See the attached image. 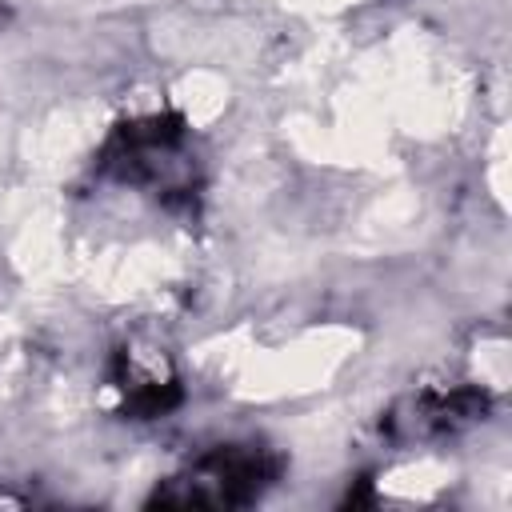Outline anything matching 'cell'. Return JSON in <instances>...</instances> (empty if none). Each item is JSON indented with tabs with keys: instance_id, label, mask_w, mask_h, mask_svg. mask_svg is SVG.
<instances>
[{
	"instance_id": "1",
	"label": "cell",
	"mask_w": 512,
	"mask_h": 512,
	"mask_svg": "<svg viewBox=\"0 0 512 512\" xmlns=\"http://www.w3.org/2000/svg\"><path fill=\"white\" fill-rule=\"evenodd\" d=\"M276 476V460L256 444H232L200 456L180 480L176 492H164V504H244Z\"/></svg>"
}]
</instances>
